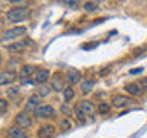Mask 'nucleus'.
Returning <instances> with one entry per match:
<instances>
[{"mask_svg":"<svg viewBox=\"0 0 147 138\" xmlns=\"http://www.w3.org/2000/svg\"><path fill=\"white\" fill-rule=\"evenodd\" d=\"M37 135H38V138H51L55 135V127L52 124H45V126H41L38 129Z\"/></svg>","mask_w":147,"mask_h":138,"instance_id":"obj_12","label":"nucleus"},{"mask_svg":"<svg viewBox=\"0 0 147 138\" xmlns=\"http://www.w3.org/2000/svg\"><path fill=\"white\" fill-rule=\"evenodd\" d=\"M51 87H52V91H57V92H63L64 89H66L64 80H63V77L60 75V74H55V75L51 77Z\"/></svg>","mask_w":147,"mask_h":138,"instance_id":"obj_7","label":"nucleus"},{"mask_svg":"<svg viewBox=\"0 0 147 138\" xmlns=\"http://www.w3.org/2000/svg\"><path fill=\"white\" fill-rule=\"evenodd\" d=\"M17 74L14 71H3L0 74V85L2 86H6V85H12L14 81L17 80Z\"/></svg>","mask_w":147,"mask_h":138,"instance_id":"obj_8","label":"nucleus"},{"mask_svg":"<svg viewBox=\"0 0 147 138\" xmlns=\"http://www.w3.org/2000/svg\"><path fill=\"white\" fill-rule=\"evenodd\" d=\"M142 71H144V68H138V69H132L130 74H140V72H142Z\"/></svg>","mask_w":147,"mask_h":138,"instance_id":"obj_29","label":"nucleus"},{"mask_svg":"<svg viewBox=\"0 0 147 138\" xmlns=\"http://www.w3.org/2000/svg\"><path fill=\"white\" fill-rule=\"evenodd\" d=\"M29 8L28 6H18V8H12L6 12V20L11 23H20L25 22L28 17H29Z\"/></svg>","mask_w":147,"mask_h":138,"instance_id":"obj_1","label":"nucleus"},{"mask_svg":"<svg viewBox=\"0 0 147 138\" xmlns=\"http://www.w3.org/2000/svg\"><path fill=\"white\" fill-rule=\"evenodd\" d=\"M74 112H75V114H77V117H78V120H80V121H81V123H86V115H84V114H83V112H81V110H80V109H78V108H77V106H75V108H74Z\"/></svg>","mask_w":147,"mask_h":138,"instance_id":"obj_23","label":"nucleus"},{"mask_svg":"<svg viewBox=\"0 0 147 138\" xmlns=\"http://www.w3.org/2000/svg\"><path fill=\"white\" fill-rule=\"evenodd\" d=\"M6 109H8V101H6V98H2L0 100V114L5 115Z\"/></svg>","mask_w":147,"mask_h":138,"instance_id":"obj_24","label":"nucleus"},{"mask_svg":"<svg viewBox=\"0 0 147 138\" xmlns=\"http://www.w3.org/2000/svg\"><path fill=\"white\" fill-rule=\"evenodd\" d=\"M40 97L37 95V94H34V95H31L29 98H28V101H26V104H25V112H34V110L40 106Z\"/></svg>","mask_w":147,"mask_h":138,"instance_id":"obj_11","label":"nucleus"},{"mask_svg":"<svg viewBox=\"0 0 147 138\" xmlns=\"http://www.w3.org/2000/svg\"><path fill=\"white\" fill-rule=\"evenodd\" d=\"M60 127H61L63 131H67V129H71V121H69L67 118H63L61 123H60Z\"/></svg>","mask_w":147,"mask_h":138,"instance_id":"obj_25","label":"nucleus"},{"mask_svg":"<svg viewBox=\"0 0 147 138\" xmlns=\"http://www.w3.org/2000/svg\"><path fill=\"white\" fill-rule=\"evenodd\" d=\"M135 104V100L130 98V97H126V95H115L112 98V106L117 109H121V108H129V106Z\"/></svg>","mask_w":147,"mask_h":138,"instance_id":"obj_4","label":"nucleus"},{"mask_svg":"<svg viewBox=\"0 0 147 138\" xmlns=\"http://www.w3.org/2000/svg\"><path fill=\"white\" fill-rule=\"evenodd\" d=\"M61 112H63L64 115H69L71 109H69V106H67V104H63V106H61Z\"/></svg>","mask_w":147,"mask_h":138,"instance_id":"obj_27","label":"nucleus"},{"mask_svg":"<svg viewBox=\"0 0 147 138\" xmlns=\"http://www.w3.org/2000/svg\"><path fill=\"white\" fill-rule=\"evenodd\" d=\"M77 108L80 109L81 112L86 115V117H89V115H94V114H95V104L92 103L90 100H81V101H78Z\"/></svg>","mask_w":147,"mask_h":138,"instance_id":"obj_6","label":"nucleus"},{"mask_svg":"<svg viewBox=\"0 0 147 138\" xmlns=\"http://www.w3.org/2000/svg\"><path fill=\"white\" fill-rule=\"evenodd\" d=\"M26 31L28 29H26L25 26H16V28H11V29H6V31L3 32V35H2V40L3 41L16 40V39H18V37L25 35Z\"/></svg>","mask_w":147,"mask_h":138,"instance_id":"obj_3","label":"nucleus"},{"mask_svg":"<svg viewBox=\"0 0 147 138\" xmlns=\"http://www.w3.org/2000/svg\"><path fill=\"white\" fill-rule=\"evenodd\" d=\"M16 126L22 127V129H28L32 126V118L28 115V112H20L16 117Z\"/></svg>","mask_w":147,"mask_h":138,"instance_id":"obj_5","label":"nucleus"},{"mask_svg":"<svg viewBox=\"0 0 147 138\" xmlns=\"http://www.w3.org/2000/svg\"><path fill=\"white\" fill-rule=\"evenodd\" d=\"M51 91H52V87L48 86V85H41L38 87V91H37V95L40 97V98H46V97H49Z\"/></svg>","mask_w":147,"mask_h":138,"instance_id":"obj_18","label":"nucleus"},{"mask_svg":"<svg viewBox=\"0 0 147 138\" xmlns=\"http://www.w3.org/2000/svg\"><path fill=\"white\" fill-rule=\"evenodd\" d=\"M8 138H29L25 133V131H23L22 127L18 126H11L8 129Z\"/></svg>","mask_w":147,"mask_h":138,"instance_id":"obj_14","label":"nucleus"},{"mask_svg":"<svg viewBox=\"0 0 147 138\" xmlns=\"http://www.w3.org/2000/svg\"><path fill=\"white\" fill-rule=\"evenodd\" d=\"M96 45H98V43H95V41H92V45H84V46H83V49H94Z\"/></svg>","mask_w":147,"mask_h":138,"instance_id":"obj_28","label":"nucleus"},{"mask_svg":"<svg viewBox=\"0 0 147 138\" xmlns=\"http://www.w3.org/2000/svg\"><path fill=\"white\" fill-rule=\"evenodd\" d=\"M95 86V81L94 80H86L81 83V94H89V92H92V89H94Z\"/></svg>","mask_w":147,"mask_h":138,"instance_id":"obj_17","label":"nucleus"},{"mask_svg":"<svg viewBox=\"0 0 147 138\" xmlns=\"http://www.w3.org/2000/svg\"><path fill=\"white\" fill-rule=\"evenodd\" d=\"M28 45L29 43H26V41H17V43H12V45H6V49L12 54H18V52H23L28 48Z\"/></svg>","mask_w":147,"mask_h":138,"instance_id":"obj_15","label":"nucleus"},{"mask_svg":"<svg viewBox=\"0 0 147 138\" xmlns=\"http://www.w3.org/2000/svg\"><path fill=\"white\" fill-rule=\"evenodd\" d=\"M51 77V72L48 71V69H38V71L35 72V83L37 85H46V81L49 80Z\"/></svg>","mask_w":147,"mask_h":138,"instance_id":"obj_13","label":"nucleus"},{"mask_svg":"<svg viewBox=\"0 0 147 138\" xmlns=\"http://www.w3.org/2000/svg\"><path fill=\"white\" fill-rule=\"evenodd\" d=\"M124 91L129 92L132 97H141L142 95V86L140 85V83H127L126 86H124Z\"/></svg>","mask_w":147,"mask_h":138,"instance_id":"obj_9","label":"nucleus"},{"mask_svg":"<svg viewBox=\"0 0 147 138\" xmlns=\"http://www.w3.org/2000/svg\"><path fill=\"white\" fill-rule=\"evenodd\" d=\"M63 97H64V101H71V100H74V97H75V91H74V87L72 86H66V89H64L63 92Z\"/></svg>","mask_w":147,"mask_h":138,"instance_id":"obj_19","label":"nucleus"},{"mask_svg":"<svg viewBox=\"0 0 147 138\" xmlns=\"http://www.w3.org/2000/svg\"><path fill=\"white\" fill-rule=\"evenodd\" d=\"M81 78H83V75L78 69H69L66 74V81L69 85H77V83L81 81Z\"/></svg>","mask_w":147,"mask_h":138,"instance_id":"obj_10","label":"nucleus"},{"mask_svg":"<svg viewBox=\"0 0 147 138\" xmlns=\"http://www.w3.org/2000/svg\"><path fill=\"white\" fill-rule=\"evenodd\" d=\"M55 109L51 104H40L38 108L34 110V117L38 120H45V118H54L55 117Z\"/></svg>","mask_w":147,"mask_h":138,"instance_id":"obj_2","label":"nucleus"},{"mask_svg":"<svg viewBox=\"0 0 147 138\" xmlns=\"http://www.w3.org/2000/svg\"><path fill=\"white\" fill-rule=\"evenodd\" d=\"M38 71V69H37L34 64H25V66H23L22 69H20V72H18V75H20L23 80H26V78H29L32 74L34 72H37Z\"/></svg>","mask_w":147,"mask_h":138,"instance_id":"obj_16","label":"nucleus"},{"mask_svg":"<svg viewBox=\"0 0 147 138\" xmlns=\"http://www.w3.org/2000/svg\"><path fill=\"white\" fill-rule=\"evenodd\" d=\"M5 95L8 97V98H16V97L18 95V87H9V89L5 91Z\"/></svg>","mask_w":147,"mask_h":138,"instance_id":"obj_22","label":"nucleus"},{"mask_svg":"<svg viewBox=\"0 0 147 138\" xmlns=\"http://www.w3.org/2000/svg\"><path fill=\"white\" fill-rule=\"evenodd\" d=\"M110 112V103H106V101H103V103L98 104V114H109Z\"/></svg>","mask_w":147,"mask_h":138,"instance_id":"obj_21","label":"nucleus"},{"mask_svg":"<svg viewBox=\"0 0 147 138\" xmlns=\"http://www.w3.org/2000/svg\"><path fill=\"white\" fill-rule=\"evenodd\" d=\"M63 5H66V6H69V8H77L78 5H80V2H63Z\"/></svg>","mask_w":147,"mask_h":138,"instance_id":"obj_26","label":"nucleus"},{"mask_svg":"<svg viewBox=\"0 0 147 138\" xmlns=\"http://www.w3.org/2000/svg\"><path fill=\"white\" fill-rule=\"evenodd\" d=\"M83 8H84L86 12H95L100 9V2H86Z\"/></svg>","mask_w":147,"mask_h":138,"instance_id":"obj_20","label":"nucleus"},{"mask_svg":"<svg viewBox=\"0 0 147 138\" xmlns=\"http://www.w3.org/2000/svg\"><path fill=\"white\" fill-rule=\"evenodd\" d=\"M9 3H12V5H25V2H23V0H11Z\"/></svg>","mask_w":147,"mask_h":138,"instance_id":"obj_30","label":"nucleus"}]
</instances>
